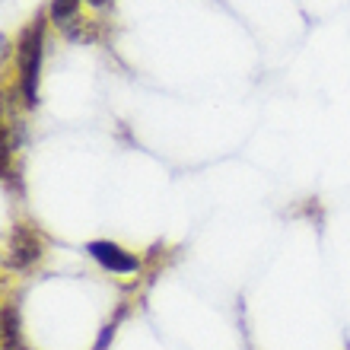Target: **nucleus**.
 I'll return each mask as SVG.
<instances>
[{"label": "nucleus", "mask_w": 350, "mask_h": 350, "mask_svg": "<svg viewBox=\"0 0 350 350\" xmlns=\"http://www.w3.org/2000/svg\"><path fill=\"white\" fill-rule=\"evenodd\" d=\"M86 252H90L105 271H115V274H134V271H140L137 255L124 252L121 245H115V242H90Z\"/></svg>", "instance_id": "3"}, {"label": "nucleus", "mask_w": 350, "mask_h": 350, "mask_svg": "<svg viewBox=\"0 0 350 350\" xmlns=\"http://www.w3.org/2000/svg\"><path fill=\"white\" fill-rule=\"evenodd\" d=\"M3 347H16V309H3Z\"/></svg>", "instance_id": "5"}, {"label": "nucleus", "mask_w": 350, "mask_h": 350, "mask_svg": "<svg viewBox=\"0 0 350 350\" xmlns=\"http://www.w3.org/2000/svg\"><path fill=\"white\" fill-rule=\"evenodd\" d=\"M80 3L83 0H51V19L55 23H70L80 13Z\"/></svg>", "instance_id": "4"}, {"label": "nucleus", "mask_w": 350, "mask_h": 350, "mask_svg": "<svg viewBox=\"0 0 350 350\" xmlns=\"http://www.w3.org/2000/svg\"><path fill=\"white\" fill-rule=\"evenodd\" d=\"M38 258H42V236L32 226L19 223L16 230H13V236H10V258H7L10 267L23 271V267L36 265Z\"/></svg>", "instance_id": "2"}, {"label": "nucleus", "mask_w": 350, "mask_h": 350, "mask_svg": "<svg viewBox=\"0 0 350 350\" xmlns=\"http://www.w3.org/2000/svg\"><path fill=\"white\" fill-rule=\"evenodd\" d=\"M42 36H45V19L29 23L26 32L19 36L16 45V70H19V92L26 105H36L38 96V70H42Z\"/></svg>", "instance_id": "1"}, {"label": "nucleus", "mask_w": 350, "mask_h": 350, "mask_svg": "<svg viewBox=\"0 0 350 350\" xmlns=\"http://www.w3.org/2000/svg\"><path fill=\"white\" fill-rule=\"evenodd\" d=\"M86 3H90V7H105L109 0H86Z\"/></svg>", "instance_id": "6"}]
</instances>
